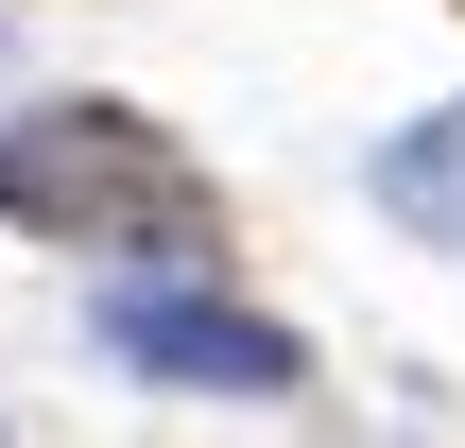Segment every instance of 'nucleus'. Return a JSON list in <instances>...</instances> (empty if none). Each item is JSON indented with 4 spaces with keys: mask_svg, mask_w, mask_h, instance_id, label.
<instances>
[{
    "mask_svg": "<svg viewBox=\"0 0 465 448\" xmlns=\"http://www.w3.org/2000/svg\"><path fill=\"white\" fill-rule=\"evenodd\" d=\"M0 224L86 242V259H224V190L138 104H35V121H0Z\"/></svg>",
    "mask_w": 465,
    "mask_h": 448,
    "instance_id": "nucleus-1",
    "label": "nucleus"
},
{
    "mask_svg": "<svg viewBox=\"0 0 465 448\" xmlns=\"http://www.w3.org/2000/svg\"><path fill=\"white\" fill-rule=\"evenodd\" d=\"M104 345H121L138 380H190V397H293V380H311V345H293L276 311H242L224 259H173V276L104 294Z\"/></svg>",
    "mask_w": 465,
    "mask_h": 448,
    "instance_id": "nucleus-2",
    "label": "nucleus"
},
{
    "mask_svg": "<svg viewBox=\"0 0 465 448\" xmlns=\"http://www.w3.org/2000/svg\"><path fill=\"white\" fill-rule=\"evenodd\" d=\"M380 207H397L414 242H449V259H465V104H431V121L380 138Z\"/></svg>",
    "mask_w": 465,
    "mask_h": 448,
    "instance_id": "nucleus-3",
    "label": "nucleus"
}]
</instances>
